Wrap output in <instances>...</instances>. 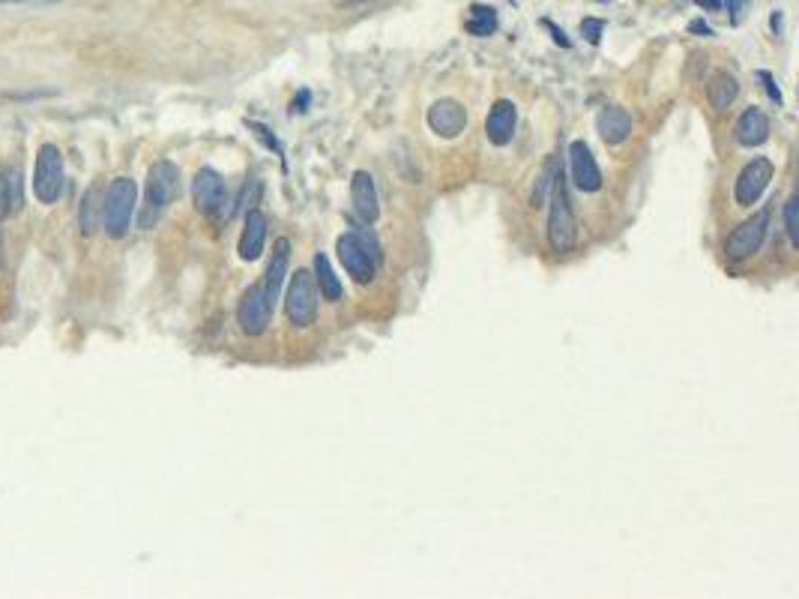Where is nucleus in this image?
Segmentation results:
<instances>
[{
	"mask_svg": "<svg viewBox=\"0 0 799 599\" xmlns=\"http://www.w3.org/2000/svg\"><path fill=\"white\" fill-rule=\"evenodd\" d=\"M548 204H551L548 207V243L557 255H569V252L578 246V219H575V210H572V201H569L563 168L551 183Z\"/></svg>",
	"mask_w": 799,
	"mask_h": 599,
	"instance_id": "f03ea898",
	"label": "nucleus"
},
{
	"mask_svg": "<svg viewBox=\"0 0 799 599\" xmlns=\"http://www.w3.org/2000/svg\"><path fill=\"white\" fill-rule=\"evenodd\" d=\"M769 24H773V31L782 36V9H776L773 13V18H769Z\"/></svg>",
	"mask_w": 799,
	"mask_h": 599,
	"instance_id": "473e14b6",
	"label": "nucleus"
},
{
	"mask_svg": "<svg viewBox=\"0 0 799 599\" xmlns=\"http://www.w3.org/2000/svg\"><path fill=\"white\" fill-rule=\"evenodd\" d=\"M351 201L356 217L363 222H378L381 217V201H378V186L369 171H356L351 180Z\"/></svg>",
	"mask_w": 799,
	"mask_h": 599,
	"instance_id": "4468645a",
	"label": "nucleus"
},
{
	"mask_svg": "<svg viewBox=\"0 0 799 599\" xmlns=\"http://www.w3.org/2000/svg\"><path fill=\"white\" fill-rule=\"evenodd\" d=\"M270 300L264 294V285H252L246 294H243L240 306H237V321H240V330L246 336H261L267 330L270 324Z\"/></svg>",
	"mask_w": 799,
	"mask_h": 599,
	"instance_id": "9d476101",
	"label": "nucleus"
},
{
	"mask_svg": "<svg viewBox=\"0 0 799 599\" xmlns=\"http://www.w3.org/2000/svg\"><path fill=\"white\" fill-rule=\"evenodd\" d=\"M288 264H290V240L281 237L276 240V246H272V258L267 264V273H264V294L270 300V306L279 300V291H281V282H285L288 276Z\"/></svg>",
	"mask_w": 799,
	"mask_h": 599,
	"instance_id": "a211bd4d",
	"label": "nucleus"
},
{
	"mask_svg": "<svg viewBox=\"0 0 799 599\" xmlns=\"http://www.w3.org/2000/svg\"><path fill=\"white\" fill-rule=\"evenodd\" d=\"M138 204V186L133 177H117L102 195V222H106L108 237H124L129 231Z\"/></svg>",
	"mask_w": 799,
	"mask_h": 599,
	"instance_id": "20e7f679",
	"label": "nucleus"
},
{
	"mask_svg": "<svg viewBox=\"0 0 799 599\" xmlns=\"http://www.w3.org/2000/svg\"><path fill=\"white\" fill-rule=\"evenodd\" d=\"M698 4H701L703 9H719V6H721V0H698Z\"/></svg>",
	"mask_w": 799,
	"mask_h": 599,
	"instance_id": "72a5a7b5",
	"label": "nucleus"
},
{
	"mask_svg": "<svg viewBox=\"0 0 799 599\" xmlns=\"http://www.w3.org/2000/svg\"><path fill=\"white\" fill-rule=\"evenodd\" d=\"M796 207H799V198H796V195H791V198H787V204H785V231H787V237H791V243H794V246H799V225H796Z\"/></svg>",
	"mask_w": 799,
	"mask_h": 599,
	"instance_id": "393cba45",
	"label": "nucleus"
},
{
	"mask_svg": "<svg viewBox=\"0 0 799 599\" xmlns=\"http://www.w3.org/2000/svg\"><path fill=\"white\" fill-rule=\"evenodd\" d=\"M542 24H545V31H548V33L554 36V42H557V45H563V49H569V45H572V42H569V36H566V33H563V31H560V27H557V24H554V22H548V18H545V22H542Z\"/></svg>",
	"mask_w": 799,
	"mask_h": 599,
	"instance_id": "c85d7f7f",
	"label": "nucleus"
},
{
	"mask_svg": "<svg viewBox=\"0 0 799 599\" xmlns=\"http://www.w3.org/2000/svg\"><path fill=\"white\" fill-rule=\"evenodd\" d=\"M24 207V174L15 165L0 168V219Z\"/></svg>",
	"mask_w": 799,
	"mask_h": 599,
	"instance_id": "f3484780",
	"label": "nucleus"
},
{
	"mask_svg": "<svg viewBox=\"0 0 799 599\" xmlns=\"http://www.w3.org/2000/svg\"><path fill=\"white\" fill-rule=\"evenodd\" d=\"M707 97H710V106L712 108L725 111L739 97V81L733 78L730 72H716V75H712V81H710V88H707Z\"/></svg>",
	"mask_w": 799,
	"mask_h": 599,
	"instance_id": "412c9836",
	"label": "nucleus"
},
{
	"mask_svg": "<svg viewBox=\"0 0 799 599\" xmlns=\"http://www.w3.org/2000/svg\"><path fill=\"white\" fill-rule=\"evenodd\" d=\"M338 261L347 270V276L354 279L356 285H369L374 273L381 267V243L374 240L372 231L365 228H351L347 234H342L335 243Z\"/></svg>",
	"mask_w": 799,
	"mask_h": 599,
	"instance_id": "f257e3e1",
	"label": "nucleus"
},
{
	"mask_svg": "<svg viewBox=\"0 0 799 599\" xmlns=\"http://www.w3.org/2000/svg\"><path fill=\"white\" fill-rule=\"evenodd\" d=\"M0 267H4V231H0Z\"/></svg>",
	"mask_w": 799,
	"mask_h": 599,
	"instance_id": "e433bc0d",
	"label": "nucleus"
},
{
	"mask_svg": "<svg viewBox=\"0 0 799 599\" xmlns=\"http://www.w3.org/2000/svg\"><path fill=\"white\" fill-rule=\"evenodd\" d=\"M33 4H40V6H51V4H63V0H33Z\"/></svg>",
	"mask_w": 799,
	"mask_h": 599,
	"instance_id": "c9c22d12",
	"label": "nucleus"
},
{
	"mask_svg": "<svg viewBox=\"0 0 799 599\" xmlns=\"http://www.w3.org/2000/svg\"><path fill=\"white\" fill-rule=\"evenodd\" d=\"M18 4H31V0H0V6H18Z\"/></svg>",
	"mask_w": 799,
	"mask_h": 599,
	"instance_id": "f704fd0d",
	"label": "nucleus"
},
{
	"mask_svg": "<svg viewBox=\"0 0 799 599\" xmlns=\"http://www.w3.org/2000/svg\"><path fill=\"white\" fill-rule=\"evenodd\" d=\"M99 189L93 186V189H87V195H84L81 201V210H78V222H81V231L84 234H93V228H96L99 222Z\"/></svg>",
	"mask_w": 799,
	"mask_h": 599,
	"instance_id": "5701e85b",
	"label": "nucleus"
},
{
	"mask_svg": "<svg viewBox=\"0 0 799 599\" xmlns=\"http://www.w3.org/2000/svg\"><path fill=\"white\" fill-rule=\"evenodd\" d=\"M426 120H428L431 133H437L440 138H455L467 129V111L462 102H455V99L435 102V106L428 108Z\"/></svg>",
	"mask_w": 799,
	"mask_h": 599,
	"instance_id": "f8f14e48",
	"label": "nucleus"
},
{
	"mask_svg": "<svg viewBox=\"0 0 799 599\" xmlns=\"http://www.w3.org/2000/svg\"><path fill=\"white\" fill-rule=\"evenodd\" d=\"M177 186H180V171H177L174 162H168V159H159V162L150 165V171H147V189H144V204H141V213H138V225H141V228H153V225L162 219V213L168 210V204L174 201Z\"/></svg>",
	"mask_w": 799,
	"mask_h": 599,
	"instance_id": "7ed1b4c3",
	"label": "nucleus"
},
{
	"mask_svg": "<svg viewBox=\"0 0 799 599\" xmlns=\"http://www.w3.org/2000/svg\"><path fill=\"white\" fill-rule=\"evenodd\" d=\"M689 31L692 33H703V36H712V27L703 22V18H694V22L689 24Z\"/></svg>",
	"mask_w": 799,
	"mask_h": 599,
	"instance_id": "7c9ffc66",
	"label": "nucleus"
},
{
	"mask_svg": "<svg viewBox=\"0 0 799 599\" xmlns=\"http://www.w3.org/2000/svg\"><path fill=\"white\" fill-rule=\"evenodd\" d=\"M497 27H501V18H497V9H494V6L470 4V9H467V22H464V31H467L470 36H479V40H485V36L497 33Z\"/></svg>",
	"mask_w": 799,
	"mask_h": 599,
	"instance_id": "aec40b11",
	"label": "nucleus"
},
{
	"mask_svg": "<svg viewBox=\"0 0 799 599\" xmlns=\"http://www.w3.org/2000/svg\"><path fill=\"white\" fill-rule=\"evenodd\" d=\"M581 33H584V40L590 45H599L602 33H605V22H602V18H584V22H581Z\"/></svg>",
	"mask_w": 799,
	"mask_h": 599,
	"instance_id": "a878e982",
	"label": "nucleus"
},
{
	"mask_svg": "<svg viewBox=\"0 0 799 599\" xmlns=\"http://www.w3.org/2000/svg\"><path fill=\"white\" fill-rule=\"evenodd\" d=\"M721 4L728 6L730 22H733V24H739V22H742V15H746V9H748L751 0H721Z\"/></svg>",
	"mask_w": 799,
	"mask_h": 599,
	"instance_id": "bb28decb",
	"label": "nucleus"
},
{
	"mask_svg": "<svg viewBox=\"0 0 799 599\" xmlns=\"http://www.w3.org/2000/svg\"><path fill=\"white\" fill-rule=\"evenodd\" d=\"M192 198H195V207H198L204 217H219L225 201H228V189H225L222 174L213 171V168H201L192 183Z\"/></svg>",
	"mask_w": 799,
	"mask_h": 599,
	"instance_id": "1a4fd4ad",
	"label": "nucleus"
},
{
	"mask_svg": "<svg viewBox=\"0 0 799 599\" xmlns=\"http://www.w3.org/2000/svg\"><path fill=\"white\" fill-rule=\"evenodd\" d=\"M557 171H560L557 159H548V162H545V168H542V174H539V186L533 189V207H539V204L548 198L551 183H554V177H557Z\"/></svg>",
	"mask_w": 799,
	"mask_h": 599,
	"instance_id": "b1692460",
	"label": "nucleus"
},
{
	"mask_svg": "<svg viewBox=\"0 0 799 599\" xmlns=\"http://www.w3.org/2000/svg\"><path fill=\"white\" fill-rule=\"evenodd\" d=\"M315 282H317V294H321L324 300H330V303H338V300H342V282H338L330 258H326L324 252H317L315 255Z\"/></svg>",
	"mask_w": 799,
	"mask_h": 599,
	"instance_id": "4be33fe9",
	"label": "nucleus"
},
{
	"mask_svg": "<svg viewBox=\"0 0 799 599\" xmlns=\"http://www.w3.org/2000/svg\"><path fill=\"white\" fill-rule=\"evenodd\" d=\"M317 282H315V273H308V270H297L294 276H290V285H288V297H285V309H288V318L294 327H312L315 318H317Z\"/></svg>",
	"mask_w": 799,
	"mask_h": 599,
	"instance_id": "423d86ee",
	"label": "nucleus"
},
{
	"mask_svg": "<svg viewBox=\"0 0 799 599\" xmlns=\"http://www.w3.org/2000/svg\"><path fill=\"white\" fill-rule=\"evenodd\" d=\"M596 133L602 135L605 144H623L632 135V115L620 106H608L599 111L596 117Z\"/></svg>",
	"mask_w": 799,
	"mask_h": 599,
	"instance_id": "dca6fc26",
	"label": "nucleus"
},
{
	"mask_svg": "<svg viewBox=\"0 0 799 599\" xmlns=\"http://www.w3.org/2000/svg\"><path fill=\"white\" fill-rule=\"evenodd\" d=\"M267 213L264 210H249L246 213V225H243V234H240V258L243 261H258L261 252H264V243H267Z\"/></svg>",
	"mask_w": 799,
	"mask_h": 599,
	"instance_id": "2eb2a0df",
	"label": "nucleus"
},
{
	"mask_svg": "<svg viewBox=\"0 0 799 599\" xmlns=\"http://www.w3.org/2000/svg\"><path fill=\"white\" fill-rule=\"evenodd\" d=\"M733 138L742 147H758L769 138V117L760 108H746L733 126Z\"/></svg>",
	"mask_w": 799,
	"mask_h": 599,
	"instance_id": "6ab92c4d",
	"label": "nucleus"
},
{
	"mask_svg": "<svg viewBox=\"0 0 799 599\" xmlns=\"http://www.w3.org/2000/svg\"><path fill=\"white\" fill-rule=\"evenodd\" d=\"M758 78H760V81H764V88H767V93H769V99H776V102H778V106H782V93H778V88H776V78H773V75H769V72H764V69H760V72H758Z\"/></svg>",
	"mask_w": 799,
	"mask_h": 599,
	"instance_id": "cd10ccee",
	"label": "nucleus"
},
{
	"mask_svg": "<svg viewBox=\"0 0 799 599\" xmlns=\"http://www.w3.org/2000/svg\"><path fill=\"white\" fill-rule=\"evenodd\" d=\"M306 106H308V90L299 93V97L294 99V106H290V111H306Z\"/></svg>",
	"mask_w": 799,
	"mask_h": 599,
	"instance_id": "2f4dec72",
	"label": "nucleus"
},
{
	"mask_svg": "<svg viewBox=\"0 0 799 599\" xmlns=\"http://www.w3.org/2000/svg\"><path fill=\"white\" fill-rule=\"evenodd\" d=\"M773 174H776V165L769 162L767 156H755V159H751V162L739 171L737 186H733V198H737L739 207H751V204H755L760 195H764L769 180H773Z\"/></svg>",
	"mask_w": 799,
	"mask_h": 599,
	"instance_id": "6e6552de",
	"label": "nucleus"
},
{
	"mask_svg": "<svg viewBox=\"0 0 799 599\" xmlns=\"http://www.w3.org/2000/svg\"><path fill=\"white\" fill-rule=\"evenodd\" d=\"M515 124H519V108L512 99H497L485 120V135L494 147H506L515 138Z\"/></svg>",
	"mask_w": 799,
	"mask_h": 599,
	"instance_id": "ddd939ff",
	"label": "nucleus"
},
{
	"mask_svg": "<svg viewBox=\"0 0 799 599\" xmlns=\"http://www.w3.org/2000/svg\"><path fill=\"white\" fill-rule=\"evenodd\" d=\"M569 171H572V183H575L581 192H599L602 189V171H599L596 156H593V150L587 147V142H572V147H569Z\"/></svg>",
	"mask_w": 799,
	"mask_h": 599,
	"instance_id": "9b49d317",
	"label": "nucleus"
},
{
	"mask_svg": "<svg viewBox=\"0 0 799 599\" xmlns=\"http://www.w3.org/2000/svg\"><path fill=\"white\" fill-rule=\"evenodd\" d=\"M249 126L255 129V135H258V138H264V142H267L272 150H276L279 156H285V150H281V144L276 142V138H270V135H267V129H264V126H261V124H249Z\"/></svg>",
	"mask_w": 799,
	"mask_h": 599,
	"instance_id": "c756f323",
	"label": "nucleus"
},
{
	"mask_svg": "<svg viewBox=\"0 0 799 599\" xmlns=\"http://www.w3.org/2000/svg\"><path fill=\"white\" fill-rule=\"evenodd\" d=\"M767 234H769V210H758L755 217L742 222L739 228L728 237V246H725L728 258L742 261V258L758 255L767 240Z\"/></svg>",
	"mask_w": 799,
	"mask_h": 599,
	"instance_id": "0eeeda50",
	"label": "nucleus"
},
{
	"mask_svg": "<svg viewBox=\"0 0 799 599\" xmlns=\"http://www.w3.org/2000/svg\"><path fill=\"white\" fill-rule=\"evenodd\" d=\"M63 186H67V174H63L60 150L54 144H42L33 165V195L42 204H58Z\"/></svg>",
	"mask_w": 799,
	"mask_h": 599,
	"instance_id": "39448f33",
	"label": "nucleus"
}]
</instances>
